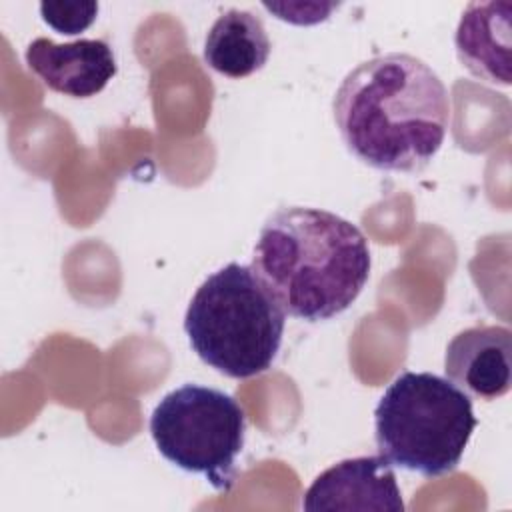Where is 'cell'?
<instances>
[{"instance_id": "cell-2", "label": "cell", "mask_w": 512, "mask_h": 512, "mask_svg": "<svg viewBox=\"0 0 512 512\" xmlns=\"http://www.w3.org/2000/svg\"><path fill=\"white\" fill-rule=\"evenodd\" d=\"M370 266L368 240L356 224L308 206L276 210L250 264L284 314L306 322L342 314L366 286Z\"/></svg>"}, {"instance_id": "cell-11", "label": "cell", "mask_w": 512, "mask_h": 512, "mask_svg": "<svg viewBox=\"0 0 512 512\" xmlns=\"http://www.w3.org/2000/svg\"><path fill=\"white\" fill-rule=\"evenodd\" d=\"M40 14L56 32L74 36L96 20L98 2H42Z\"/></svg>"}, {"instance_id": "cell-5", "label": "cell", "mask_w": 512, "mask_h": 512, "mask_svg": "<svg viewBox=\"0 0 512 512\" xmlns=\"http://www.w3.org/2000/svg\"><path fill=\"white\" fill-rule=\"evenodd\" d=\"M246 414L240 402L210 386L184 384L168 392L150 416L158 452L174 466L204 476L228 492L244 446Z\"/></svg>"}, {"instance_id": "cell-9", "label": "cell", "mask_w": 512, "mask_h": 512, "mask_svg": "<svg viewBox=\"0 0 512 512\" xmlns=\"http://www.w3.org/2000/svg\"><path fill=\"white\" fill-rule=\"evenodd\" d=\"M454 46L462 66L482 82L510 86L512 4L508 0L470 2L460 16Z\"/></svg>"}, {"instance_id": "cell-6", "label": "cell", "mask_w": 512, "mask_h": 512, "mask_svg": "<svg viewBox=\"0 0 512 512\" xmlns=\"http://www.w3.org/2000/svg\"><path fill=\"white\" fill-rule=\"evenodd\" d=\"M302 508L308 512H404V502L390 462L378 454L346 458L324 470L308 486Z\"/></svg>"}, {"instance_id": "cell-4", "label": "cell", "mask_w": 512, "mask_h": 512, "mask_svg": "<svg viewBox=\"0 0 512 512\" xmlns=\"http://www.w3.org/2000/svg\"><path fill=\"white\" fill-rule=\"evenodd\" d=\"M476 424L470 396L434 372H402L374 410L378 454L426 478L458 468Z\"/></svg>"}, {"instance_id": "cell-3", "label": "cell", "mask_w": 512, "mask_h": 512, "mask_svg": "<svg viewBox=\"0 0 512 512\" xmlns=\"http://www.w3.org/2000/svg\"><path fill=\"white\" fill-rule=\"evenodd\" d=\"M284 310L250 266L230 262L194 292L184 332L196 356L228 378L266 372L282 344Z\"/></svg>"}, {"instance_id": "cell-7", "label": "cell", "mask_w": 512, "mask_h": 512, "mask_svg": "<svg viewBox=\"0 0 512 512\" xmlns=\"http://www.w3.org/2000/svg\"><path fill=\"white\" fill-rule=\"evenodd\" d=\"M24 58L50 90L72 98L96 96L118 70L110 44L100 38L56 44L40 36L28 44Z\"/></svg>"}, {"instance_id": "cell-10", "label": "cell", "mask_w": 512, "mask_h": 512, "mask_svg": "<svg viewBox=\"0 0 512 512\" xmlns=\"http://www.w3.org/2000/svg\"><path fill=\"white\" fill-rule=\"evenodd\" d=\"M270 50L272 44L262 20L250 10L230 8L210 26L202 58L222 76L246 78L268 62Z\"/></svg>"}, {"instance_id": "cell-8", "label": "cell", "mask_w": 512, "mask_h": 512, "mask_svg": "<svg viewBox=\"0 0 512 512\" xmlns=\"http://www.w3.org/2000/svg\"><path fill=\"white\" fill-rule=\"evenodd\" d=\"M512 332L506 326H472L446 346L444 372L460 390L480 400L504 396L512 384Z\"/></svg>"}, {"instance_id": "cell-1", "label": "cell", "mask_w": 512, "mask_h": 512, "mask_svg": "<svg viewBox=\"0 0 512 512\" xmlns=\"http://www.w3.org/2000/svg\"><path fill=\"white\" fill-rule=\"evenodd\" d=\"M346 148L384 172L414 174L440 150L450 98L438 74L410 54L374 56L350 70L332 100Z\"/></svg>"}]
</instances>
